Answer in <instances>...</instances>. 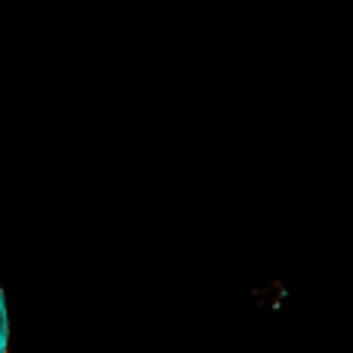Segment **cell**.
Segmentation results:
<instances>
[{
  "label": "cell",
  "instance_id": "obj_1",
  "mask_svg": "<svg viewBox=\"0 0 353 353\" xmlns=\"http://www.w3.org/2000/svg\"><path fill=\"white\" fill-rule=\"evenodd\" d=\"M0 353H10V308L3 286H0Z\"/></svg>",
  "mask_w": 353,
  "mask_h": 353
}]
</instances>
